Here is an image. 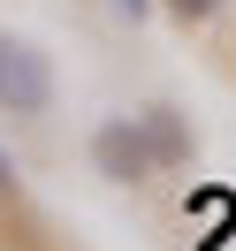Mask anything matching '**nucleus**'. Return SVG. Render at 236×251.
Returning a JSON list of instances; mask_svg holds the SVG:
<instances>
[{"instance_id": "nucleus-1", "label": "nucleus", "mask_w": 236, "mask_h": 251, "mask_svg": "<svg viewBox=\"0 0 236 251\" xmlns=\"http://www.w3.org/2000/svg\"><path fill=\"white\" fill-rule=\"evenodd\" d=\"M46 107H53V61L31 38H8V46H0V114L38 122Z\"/></svg>"}, {"instance_id": "nucleus-6", "label": "nucleus", "mask_w": 236, "mask_h": 251, "mask_svg": "<svg viewBox=\"0 0 236 251\" xmlns=\"http://www.w3.org/2000/svg\"><path fill=\"white\" fill-rule=\"evenodd\" d=\"M0 198H16V160L0 152Z\"/></svg>"}, {"instance_id": "nucleus-4", "label": "nucleus", "mask_w": 236, "mask_h": 251, "mask_svg": "<svg viewBox=\"0 0 236 251\" xmlns=\"http://www.w3.org/2000/svg\"><path fill=\"white\" fill-rule=\"evenodd\" d=\"M160 8H168V16L183 23V31H198V23H213L221 8H229V0H160Z\"/></svg>"}, {"instance_id": "nucleus-7", "label": "nucleus", "mask_w": 236, "mask_h": 251, "mask_svg": "<svg viewBox=\"0 0 236 251\" xmlns=\"http://www.w3.org/2000/svg\"><path fill=\"white\" fill-rule=\"evenodd\" d=\"M0 46H8V31H0Z\"/></svg>"}, {"instance_id": "nucleus-3", "label": "nucleus", "mask_w": 236, "mask_h": 251, "mask_svg": "<svg viewBox=\"0 0 236 251\" xmlns=\"http://www.w3.org/2000/svg\"><path fill=\"white\" fill-rule=\"evenodd\" d=\"M137 129H145V145H153L160 168H190V160H198V129H190V114L175 107V99L137 107Z\"/></svg>"}, {"instance_id": "nucleus-5", "label": "nucleus", "mask_w": 236, "mask_h": 251, "mask_svg": "<svg viewBox=\"0 0 236 251\" xmlns=\"http://www.w3.org/2000/svg\"><path fill=\"white\" fill-rule=\"evenodd\" d=\"M107 8H114L122 23H145V16H153V0H107Z\"/></svg>"}, {"instance_id": "nucleus-2", "label": "nucleus", "mask_w": 236, "mask_h": 251, "mask_svg": "<svg viewBox=\"0 0 236 251\" xmlns=\"http://www.w3.org/2000/svg\"><path fill=\"white\" fill-rule=\"evenodd\" d=\"M92 168L107 175L114 190H137V183L160 175V160H153V145H145L137 114H107V122L92 129Z\"/></svg>"}]
</instances>
